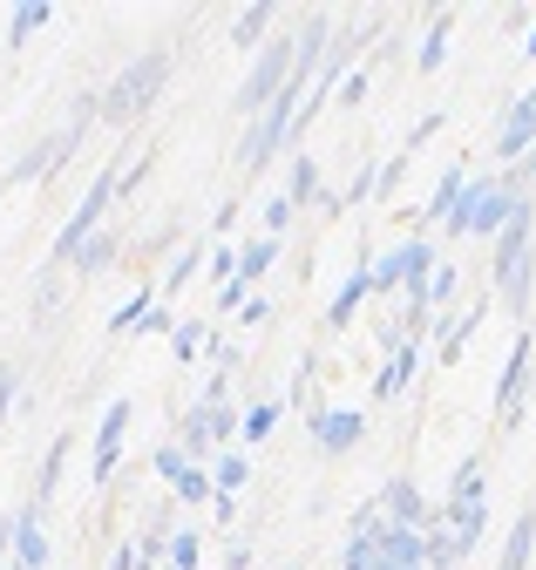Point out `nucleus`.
I'll return each mask as SVG.
<instances>
[{
    "instance_id": "obj_1",
    "label": "nucleus",
    "mask_w": 536,
    "mask_h": 570,
    "mask_svg": "<svg viewBox=\"0 0 536 570\" xmlns=\"http://www.w3.org/2000/svg\"><path fill=\"white\" fill-rule=\"evenodd\" d=\"M96 116H102V96H96V89H82V96H76V109H69V122H61L54 136H34V142H28V150L14 157V170H8V184H14V190H21V184H48V177H54L61 164H69V157H76V142L89 136V122H96Z\"/></svg>"
},
{
    "instance_id": "obj_2",
    "label": "nucleus",
    "mask_w": 536,
    "mask_h": 570,
    "mask_svg": "<svg viewBox=\"0 0 536 570\" xmlns=\"http://www.w3.org/2000/svg\"><path fill=\"white\" fill-rule=\"evenodd\" d=\"M163 89H170V55L150 48V55H137L129 68H116V82L102 89V122H137V116H150Z\"/></svg>"
},
{
    "instance_id": "obj_3",
    "label": "nucleus",
    "mask_w": 536,
    "mask_h": 570,
    "mask_svg": "<svg viewBox=\"0 0 536 570\" xmlns=\"http://www.w3.org/2000/svg\"><path fill=\"white\" fill-rule=\"evenodd\" d=\"M292 68H299V35H272L258 48V61H251V76L238 82V116H265L279 96H286V82H292Z\"/></svg>"
},
{
    "instance_id": "obj_4",
    "label": "nucleus",
    "mask_w": 536,
    "mask_h": 570,
    "mask_svg": "<svg viewBox=\"0 0 536 570\" xmlns=\"http://www.w3.org/2000/svg\"><path fill=\"white\" fill-rule=\"evenodd\" d=\"M116 204V170H102L89 190H82V204L69 210V225L54 232V245H48V272H61V265H76L82 258V245L96 238V225H102V210Z\"/></svg>"
},
{
    "instance_id": "obj_5",
    "label": "nucleus",
    "mask_w": 536,
    "mask_h": 570,
    "mask_svg": "<svg viewBox=\"0 0 536 570\" xmlns=\"http://www.w3.org/2000/svg\"><path fill=\"white\" fill-rule=\"evenodd\" d=\"M529 353H536V333L523 326L509 340L503 374H496V428H523V407H529Z\"/></svg>"
},
{
    "instance_id": "obj_6",
    "label": "nucleus",
    "mask_w": 536,
    "mask_h": 570,
    "mask_svg": "<svg viewBox=\"0 0 536 570\" xmlns=\"http://www.w3.org/2000/svg\"><path fill=\"white\" fill-rule=\"evenodd\" d=\"M374 503H380V517H387V523H400V530H421V537L441 523V503H428V489H421L415 475H387Z\"/></svg>"
},
{
    "instance_id": "obj_7",
    "label": "nucleus",
    "mask_w": 536,
    "mask_h": 570,
    "mask_svg": "<svg viewBox=\"0 0 536 570\" xmlns=\"http://www.w3.org/2000/svg\"><path fill=\"white\" fill-rule=\"evenodd\" d=\"M435 265H441V258H435L428 238H408V245L380 252V258H374V299H380V293H408V285H421Z\"/></svg>"
},
{
    "instance_id": "obj_8",
    "label": "nucleus",
    "mask_w": 536,
    "mask_h": 570,
    "mask_svg": "<svg viewBox=\"0 0 536 570\" xmlns=\"http://www.w3.org/2000/svg\"><path fill=\"white\" fill-rule=\"evenodd\" d=\"M129 401H109L102 407V428H96V449H89V469H96V482H109L116 469H122V449H129Z\"/></svg>"
},
{
    "instance_id": "obj_9",
    "label": "nucleus",
    "mask_w": 536,
    "mask_h": 570,
    "mask_svg": "<svg viewBox=\"0 0 536 570\" xmlns=\"http://www.w3.org/2000/svg\"><path fill=\"white\" fill-rule=\"evenodd\" d=\"M489 306H496V299L483 293L476 306H461V313H441V320H435V361H441V367H448V361H461V353H468V340L483 333Z\"/></svg>"
},
{
    "instance_id": "obj_10",
    "label": "nucleus",
    "mask_w": 536,
    "mask_h": 570,
    "mask_svg": "<svg viewBox=\"0 0 536 570\" xmlns=\"http://www.w3.org/2000/svg\"><path fill=\"white\" fill-rule=\"evenodd\" d=\"M360 435H367V414L360 407H312V449L347 455V449H360Z\"/></svg>"
},
{
    "instance_id": "obj_11",
    "label": "nucleus",
    "mask_w": 536,
    "mask_h": 570,
    "mask_svg": "<svg viewBox=\"0 0 536 570\" xmlns=\"http://www.w3.org/2000/svg\"><path fill=\"white\" fill-rule=\"evenodd\" d=\"M536 142V89H523L509 109H503V129H496V157H503V170Z\"/></svg>"
},
{
    "instance_id": "obj_12",
    "label": "nucleus",
    "mask_w": 536,
    "mask_h": 570,
    "mask_svg": "<svg viewBox=\"0 0 536 570\" xmlns=\"http://www.w3.org/2000/svg\"><path fill=\"white\" fill-rule=\"evenodd\" d=\"M374 299V258H354V272L340 278V293H332V306H326V326L332 333H347L354 326V313Z\"/></svg>"
},
{
    "instance_id": "obj_13",
    "label": "nucleus",
    "mask_w": 536,
    "mask_h": 570,
    "mask_svg": "<svg viewBox=\"0 0 536 570\" xmlns=\"http://www.w3.org/2000/svg\"><path fill=\"white\" fill-rule=\"evenodd\" d=\"M374 550H380V563L428 570V537H421V530H400V523H387V517H380V530H374Z\"/></svg>"
},
{
    "instance_id": "obj_14",
    "label": "nucleus",
    "mask_w": 536,
    "mask_h": 570,
    "mask_svg": "<svg viewBox=\"0 0 536 570\" xmlns=\"http://www.w3.org/2000/svg\"><path fill=\"white\" fill-rule=\"evenodd\" d=\"M476 543H483V530L435 523V530H428V570H455V563H468V557H476Z\"/></svg>"
},
{
    "instance_id": "obj_15",
    "label": "nucleus",
    "mask_w": 536,
    "mask_h": 570,
    "mask_svg": "<svg viewBox=\"0 0 536 570\" xmlns=\"http://www.w3.org/2000/svg\"><path fill=\"white\" fill-rule=\"evenodd\" d=\"M421 361H428V353H421V340H408L400 353H387V361H380V374H374V401H394L400 387H408V381L421 374Z\"/></svg>"
},
{
    "instance_id": "obj_16",
    "label": "nucleus",
    "mask_w": 536,
    "mask_h": 570,
    "mask_svg": "<svg viewBox=\"0 0 536 570\" xmlns=\"http://www.w3.org/2000/svg\"><path fill=\"white\" fill-rule=\"evenodd\" d=\"M177 449H183L197 469H211V462H218V442H211V407H205V401H197V407L177 421Z\"/></svg>"
},
{
    "instance_id": "obj_17",
    "label": "nucleus",
    "mask_w": 536,
    "mask_h": 570,
    "mask_svg": "<svg viewBox=\"0 0 536 570\" xmlns=\"http://www.w3.org/2000/svg\"><path fill=\"white\" fill-rule=\"evenodd\" d=\"M272 35H279V8H272V0H251V8H238V21H231V41H238V48H265Z\"/></svg>"
},
{
    "instance_id": "obj_18",
    "label": "nucleus",
    "mask_w": 536,
    "mask_h": 570,
    "mask_svg": "<svg viewBox=\"0 0 536 570\" xmlns=\"http://www.w3.org/2000/svg\"><path fill=\"white\" fill-rule=\"evenodd\" d=\"M461 190H468V170H461V164L441 170L435 190H428V204H421V225H448V218H455V204H461Z\"/></svg>"
},
{
    "instance_id": "obj_19",
    "label": "nucleus",
    "mask_w": 536,
    "mask_h": 570,
    "mask_svg": "<svg viewBox=\"0 0 536 570\" xmlns=\"http://www.w3.org/2000/svg\"><path fill=\"white\" fill-rule=\"evenodd\" d=\"M529 557H536V503L509 523V537H503V557H496V570H529Z\"/></svg>"
},
{
    "instance_id": "obj_20",
    "label": "nucleus",
    "mask_w": 536,
    "mask_h": 570,
    "mask_svg": "<svg viewBox=\"0 0 536 570\" xmlns=\"http://www.w3.org/2000/svg\"><path fill=\"white\" fill-rule=\"evenodd\" d=\"M14 517H21V537H14V570H48V537H41L34 503H28V510H14Z\"/></svg>"
},
{
    "instance_id": "obj_21",
    "label": "nucleus",
    "mask_w": 536,
    "mask_h": 570,
    "mask_svg": "<svg viewBox=\"0 0 536 570\" xmlns=\"http://www.w3.org/2000/svg\"><path fill=\"white\" fill-rule=\"evenodd\" d=\"M54 21V8H48V0H21V8H8V48H28L41 28Z\"/></svg>"
},
{
    "instance_id": "obj_22",
    "label": "nucleus",
    "mask_w": 536,
    "mask_h": 570,
    "mask_svg": "<svg viewBox=\"0 0 536 570\" xmlns=\"http://www.w3.org/2000/svg\"><path fill=\"white\" fill-rule=\"evenodd\" d=\"M69 449H76L69 435H54V442H48V455H41V469H34V510H41V503H54V489H61V462H69Z\"/></svg>"
},
{
    "instance_id": "obj_23",
    "label": "nucleus",
    "mask_w": 536,
    "mask_h": 570,
    "mask_svg": "<svg viewBox=\"0 0 536 570\" xmlns=\"http://www.w3.org/2000/svg\"><path fill=\"white\" fill-rule=\"evenodd\" d=\"M286 197H292V210H312V204L326 197V190H319V164H312L306 150H299L292 170H286Z\"/></svg>"
},
{
    "instance_id": "obj_24",
    "label": "nucleus",
    "mask_w": 536,
    "mask_h": 570,
    "mask_svg": "<svg viewBox=\"0 0 536 570\" xmlns=\"http://www.w3.org/2000/svg\"><path fill=\"white\" fill-rule=\"evenodd\" d=\"M448 41H455V14H448V8H441V14H435V21H428V35H421V55H415V61H421V68H428V76H435V68H441V61H448Z\"/></svg>"
},
{
    "instance_id": "obj_25",
    "label": "nucleus",
    "mask_w": 536,
    "mask_h": 570,
    "mask_svg": "<svg viewBox=\"0 0 536 570\" xmlns=\"http://www.w3.org/2000/svg\"><path fill=\"white\" fill-rule=\"evenodd\" d=\"M245 482H251V455H245V449H225V455L211 462V489H218V495H238Z\"/></svg>"
},
{
    "instance_id": "obj_26",
    "label": "nucleus",
    "mask_w": 536,
    "mask_h": 570,
    "mask_svg": "<svg viewBox=\"0 0 536 570\" xmlns=\"http://www.w3.org/2000/svg\"><path fill=\"white\" fill-rule=\"evenodd\" d=\"M272 265H279V238H251V245H238V278H245V285H258Z\"/></svg>"
},
{
    "instance_id": "obj_27",
    "label": "nucleus",
    "mask_w": 536,
    "mask_h": 570,
    "mask_svg": "<svg viewBox=\"0 0 536 570\" xmlns=\"http://www.w3.org/2000/svg\"><path fill=\"white\" fill-rule=\"evenodd\" d=\"M116 258H122V238H116V232H96V238L82 245V258H76V272H82V278H96V272H109Z\"/></svg>"
},
{
    "instance_id": "obj_28",
    "label": "nucleus",
    "mask_w": 536,
    "mask_h": 570,
    "mask_svg": "<svg viewBox=\"0 0 536 570\" xmlns=\"http://www.w3.org/2000/svg\"><path fill=\"white\" fill-rule=\"evenodd\" d=\"M279 414H286V401H251L245 421H238V442H265L279 428Z\"/></svg>"
},
{
    "instance_id": "obj_29",
    "label": "nucleus",
    "mask_w": 536,
    "mask_h": 570,
    "mask_svg": "<svg viewBox=\"0 0 536 570\" xmlns=\"http://www.w3.org/2000/svg\"><path fill=\"white\" fill-rule=\"evenodd\" d=\"M150 306H157V285H137V293H129V299H122V306L109 313V333H137Z\"/></svg>"
},
{
    "instance_id": "obj_30",
    "label": "nucleus",
    "mask_w": 536,
    "mask_h": 570,
    "mask_svg": "<svg viewBox=\"0 0 536 570\" xmlns=\"http://www.w3.org/2000/svg\"><path fill=\"white\" fill-rule=\"evenodd\" d=\"M205 340H211V320H177L170 353H177V361H205Z\"/></svg>"
},
{
    "instance_id": "obj_31",
    "label": "nucleus",
    "mask_w": 536,
    "mask_h": 570,
    "mask_svg": "<svg viewBox=\"0 0 536 570\" xmlns=\"http://www.w3.org/2000/svg\"><path fill=\"white\" fill-rule=\"evenodd\" d=\"M211 495H218V489H211V469H197V462L170 482V503H211Z\"/></svg>"
},
{
    "instance_id": "obj_32",
    "label": "nucleus",
    "mask_w": 536,
    "mask_h": 570,
    "mask_svg": "<svg viewBox=\"0 0 536 570\" xmlns=\"http://www.w3.org/2000/svg\"><path fill=\"white\" fill-rule=\"evenodd\" d=\"M211 258V245H183L177 258H170V272H163V293H177V285H190L197 278V265Z\"/></svg>"
},
{
    "instance_id": "obj_33",
    "label": "nucleus",
    "mask_w": 536,
    "mask_h": 570,
    "mask_svg": "<svg viewBox=\"0 0 536 570\" xmlns=\"http://www.w3.org/2000/svg\"><path fill=\"white\" fill-rule=\"evenodd\" d=\"M455 293H461V272H455V265H435V272H428V306H435V320L455 306Z\"/></svg>"
},
{
    "instance_id": "obj_34",
    "label": "nucleus",
    "mask_w": 536,
    "mask_h": 570,
    "mask_svg": "<svg viewBox=\"0 0 536 570\" xmlns=\"http://www.w3.org/2000/svg\"><path fill=\"white\" fill-rule=\"evenodd\" d=\"M197 563H205V537H197V530H177V537H170L163 570H197Z\"/></svg>"
},
{
    "instance_id": "obj_35",
    "label": "nucleus",
    "mask_w": 536,
    "mask_h": 570,
    "mask_svg": "<svg viewBox=\"0 0 536 570\" xmlns=\"http://www.w3.org/2000/svg\"><path fill=\"white\" fill-rule=\"evenodd\" d=\"M150 170H157V150H143V157L129 164V170H116V197H137V190L150 184Z\"/></svg>"
},
{
    "instance_id": "obj_36",
    "label": "nucleus",
    "mask_w": 536,
    "mask_h": 570,
    "mask_svg": "<svg viewBox=\"0 0 536 570\" xmlns=\"http://www.w3.org/2000/svg\"><path fill=\"white\" fill-rule=\"evenodd\" d=\"M374 563H380L374 537H347V550H340V570H374Z\"/></svg>"
},
{
    "instance_id": "obj_37",
    "label": "nucleus",
    "mask_w": 536,
    "mask_h": 570,
    "mask_svg": "<svg viewBox=\"0 0 536 570\" xmlns=\"http://www.w3.org/2000/svg\"><path fill=\"white\" fill-rule=\"evenodd\" d=\"M292 218H299V210H292V197H286V190H279V197H265V238H279Z\"/></svg>"
},
{
    "instance_id": "obj_38",
    "label": "nucleus",
    "mask_w": 536,
    "mask_h": 570,
    "mask_svg": "<svg viewBox=\"0 0 536 570\" xmlns=\"http://www.w3.org/2000/svg\"><path fill=\"white\" fill-rule=\"evenodd\" d=\"M400 177H408V157L394 150V157H387V164L374 170V197H394V190H400Z\"/></svg>"
},
{
    "instance_id": "obj_39",
    "label": "nucleus",
    "mask_w": 536,
    "mask_h": 570,
    "mask_svg": "<svg viewBox=\"0 0 536 570\" xmlns=\"http://www.w3.org/2000/svg\"><path fill=\"white\" fill-rule=\"evenodd\" d=\"M441 122H448V116H441V109H428V116H421V122L408 129V142H400V157H415V150H421V142H428V136H435Z\"/></svg>"
},
{
    "instance_id": "obj_40",
    "label": "nucleus",
    "mask_w": 536,
    "mask_h": 570,
    "mask_svg": "<svg viewBox=\"0 0 536 570\" xmlns=\"http://www.w3.org/2000/svg\"><path fill=\"white\" fill-rule=\"evenodd\" d=\"M340 109H360L367 102V68H347V82H340V96H332Z\"/></svg>"
},
{
    "instance_id": "obj_41",
    "label": "nucleus",
    "mask_w": 536,
    "mask_h": 570,
    "mask_svg": "<svg viewBox=\"0 0 536 570\" xmlns=\"http://www.w3.org/2000/svg\"><path fill=\"white\" fill-rule=\"evenodd\" d=\"M211 278H218V285L238 278V245H211Z\"/></svg>"
},
{
    "instance_id": "obj_42",
    "label": "nucleus",
    "mask_w": 536,
    "mask_h": 570,
    "mask_svg": "<svg viewBox=\"0 0 536 570\" xmlns=\"http://www.w3.org/2000/svg\"><path fill=\"white\" fill-rule=\"evenodd\" d=\"M137 333H143V340H170V333H177V320H170V306H150Z\"/></svg>"
},
{
    "instance_id": "obj_43",
    "label": "nucleus",
    "mask_w": 536,
    "mask_h": 570,
    "mask_svg": "<svg viewBox=\"0 0 536 570\" xmlns=\"http://www.w3.org/2000/svg\"><path fill=\"white\" fill-rule=\"evenodd\" d=\"M183 469H190V455H183V449H157V482H163V489H170Z\"/></svg>"
},
{
    "instance_id": "obj_44",
    "label": "nucleus",
    "mask_w": 536,
    "mask_h": 570,
    "mask_svg": "<svg viewBox=\"0 0 536 570\" xmlns=\"http://www.w3.org/2000/svg\"><path fill=\"white\" fill-rule=\"evenodd\" d=\"M245 299H251V285H245V278L218 285V313H245Z\"/></svg>"
},
{
    "instance_id": "obj_45",
    "label": "nucleus",
    "mask_w": 536,
    "mask_h": 570,
    "mask_svg": "<svg viewBox=\"0 0 536 570\" xmlns=\"http://www.w3.org/2000/svg\"><path fill=\"white\" fill-rule=\"evenodd\" d=\"M14 537H21V517H0V570H14Z\"/></svg>"
},
{
    "instance_id": "obj_46",
    "label": "nucleus",
    "mask_w": 536,
    "mask_h": 570,
    "mask_svg": "<svg viewBox=\"0 0 536 570\" xmlns=\"http://www.w3.org/2000/svg\"><path fill=\"white\" fill-rule=\"evenodd\" d=\"M231 225H238V204H218V218H211V238L225 245V232H231Z\"/></svg>"
},
{
    "instance_id": "obj_47",
    "label": "nucleus",
    "mask_w": 536,
    "mask_h": 570,
    "mask_svg": "<svg viewBox=\"0 0 536 570\" xmlns=\"http://www.w3.org/2000/svg\"><path fill=\"white\" fill-rule=\"evenodd\" d=\"M238 320H245V326H265V320H272V306H265V299H258V293H251V299H245V313H238Z\"/></svg>"
},
{
    "instance_id": "obj_48",
    "label": "nucleus",
    "mask_w": 536,
    "mask_h": 570,
    "mask_svg": "<svg viewBox=\"0 0 536 570\" xmlns=\"http://www.w3.org/2000/svg\"><path fill=\"white\" fill-rule=\"evenodd\" d=\"M8 407H14V367H0V421H8Z\"/></svg>"
},
{
    "instance_id": "obj_49",
    "label": "nucleus",
    "mask_w": 536,
    "mask_h": 570,
    "mask_svg": "<svg viewBox=\"0 0 536 570\" xmlns=\"http://www.w3.org/2000/svg\"><path fill=\"white\" fill-rule=\"evenodd\" d=\"M251 557H258L251 543H231V550H225V563H231V570H251Z\"/></svg>"
},
{
    "instance_id": "obj_50",
    "label": "nucleus",
    "mask_w": 536,
    "mask_h": 570,
    "mask_svg": "<svg viewBox=\"0 0 536 570\" xmlns=\"http://www.w3.org/2000/svg\"><path fill=\"white\" fill-rule=\"evenodd\" d=\"M109 570H137V543H122V550L109 557Z\"/></svg>"
},
{
    "instance_id": "obj_51",
    "label": "nucleus",
    "mask_w": 536,
    "mask_h": 570,
    "mask_svg": "<svg viewBox=\"0 0 536 570\" xmlns=\"http://www.w3.org/2000/svg\"><path fill=\"white\" fill-rule=\"evenodd\" d=\"M523 48H529V61H536V21H529V28H523Z\"/></svg>"
},
{
    "instance_id": "obj_52",
    "label": "nucleus",
    "mask_w": 536,
    "mask_h": 570,
    "mask_svg": "<svg viewBox=\"0 0 536 570\" xmlns=\"http://www.w3.org/2000/svg\"><path fill=\"white\" fill-rule=\"evenodd\" d=\"M374 570H408V563H374Z\"/></svg>"
}]
</instances>
